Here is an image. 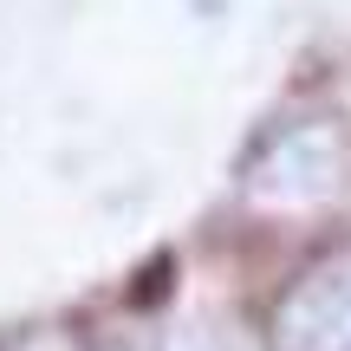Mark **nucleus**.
<instances>
[{
	"instance_id": "obj_2",
	"label": "nucleus",
	"mask_w": 351,
	"mask_h": 351,
	"mask_svg": "<svg viewBox=\"0 0 351 351\" xmlns=\"http://www.w3.org/2000/svg\"><path fill=\"white\" fill-rule=\"evenodd\" d=\"M267 351H351V241L326 247L267 319Z\"/></svg>"
},
{
	"instance_id": "obj_3",
	"label": "nucleus",
	"mask_w": 351,
	"mask_h": 351,
	"mask_svg": "<svg viewBox=\"0 0 351 351\" xmlns=\"http://www.w3.org/2000/svg\"><path fill=\"white\" fill-rule=\"evenodd\" d=\"M143 351H234V345H228L215 326H202V319H182V326L150 332V345H143Z\"/></svg>"
},
{
	"instance_id": "obj_1",
	"label": "nucleus",
	"mask_w": 351,
	"mask_h": 351,
	"mask_svg": "<svg viewBox=\"0 0 351 351\" xmlns=\"http://www.w3.org/2000/svg\"><path fill=\"white\" fill-rule=\"evenodd\" d=\"M345 182V130L332 117H300V124H280L274 137L254 150L247 176V202L267 208H306V202H326Z\"/></svg>"
}]
</instances>
